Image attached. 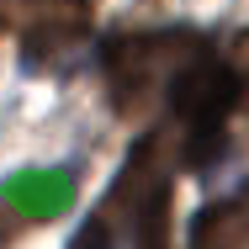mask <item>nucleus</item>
Here are the masks:
<instances>
[{
  "label": "nucleus",
  "mask_w": 249,
  "mask_h": 249,
  "mask_svg": "<svg viewBox=\"0 0 249 249\" xmlns=\"http://www.w3.org/2000/svg\"><path fill=\"white\" fill-rule=\"evenodd\" d=\"M191 249H249V201H217L191 223Z\"/></svg>",
  "instance_id": "5"
},
{
  "label": "nucleus",
  "mask_w": 249,
  "mask_h": 249,
  "mask_svg": "<svg viewBox=\"0 0 249 249\" xmlns=\"http://www.w3.org/2000/svg\"><path fill=\"white\" fill-rule=\"evenodd\" d=\"M69 249H117V244L106 239V223H101V217H90V223L74 233V244H69Z\"/></svg>",
  "instance_id": "6"
},
{
  "label": "nucleus",
  "mask_w": 249,
  "mask_h": 249,
  "mask_svg": "<svg viewBox=\"0 0 249 249\" xmlns=\"http://www.w3.org/2000/svg\"><path fill=\"white\" fill-rule=\"evenodd\" d=\"M233 74L249 85V32H239V37H233Z\"/></svg>",
  "instance_id": "7"
},
{
  "label": "nucleus",
  "mask_w": 249,
  "mask_h": 249,
  "mask_svg": "<svg viewBox=\"0 0 249 249\" xmlns=\"http://www.w3.org/2000/svg\"><path fill=\"white\" fill-rule=\"evenodd\" d=\"M239 96V74L228 64H217L207 48H196L180 69H175V85H170V106L191 122V143H186V159L207 170L217 164L223 154V117Z\"/></svg>",
  "instance_id": "1"
},
{
  "label": "nucleus",
  "mask_w": 249,
  "mask_h": 249,
  "mask_svg": "<svg viewBox=\"0 0 249 249\" xmlns=\"http://www.w3.org/2000/svg\"><path fill=\"white\" fill-rule=\"evenodd\" d=\"M201 43H191L186 32H159V37H122L106 48V80H111V96L122 101L127 111H138L143 96L154 85V69L170 58V53H196Z\"/></svg>",
  "instance_id": "3"
},
{
  "label": "nucleus",
  "mask_w": 249,
  "mask_h": 249,
  "mask_svg": "<svg viewBox=\"0 0 249 249\" xmlns=\"http://www.w3.org/2000/svg\"><path fill=\"white\" fill-rule=\"evenodd\" d=\"M111 212L127 223L138 249H164V239H170V164H164L159 133L133 149L117 191H111Z\"/></svg>",
  "instance_id": "2"
},
{
  "label": "nucleus",
  "mask_w": 249,
  "mask_h": 249,
  "mask_svg": "<svg viewBox=\"0 0 249 249\" xmlns=\"http://www.w3.org/2000/svg\"><path fill=\"white\" fill-rule=\"evenodd\" d=\"M239 196H244V201H249V180H244V191H239Z\"/></svg>",
  "instance_id": "8"
},
{
  "label": "nucleus",
  "mask_w": 249,
  "mask_h": 249,
  "mask_svg": "<svg viewBox=\"0 0 249 249\" xmlns=\"http://www.w3.org/2000/svg\"><path fill=\"white\" fill-rule=\"evenodd\" d=\"M0 196H5V207L48 223V217H58V212L74 201V175H69V170H21V175L5 180Z\"/></svg>",
  "instance_id": "4"
}]
</instances>
